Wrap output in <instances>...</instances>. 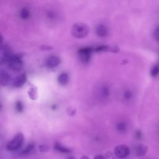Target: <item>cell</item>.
Returning <instances> with one entry per match:
<instances>
[{
	"instance_id": "6da1fadb",
	"label": "cell",
	"mask_w": 159,
	"mask_h": 159,
	"mask_svg": "<svg viewBox=\"0 0 159 159\" xmlns=\"http://www.w3.org/2000/svg\"><path fill=\"white\" fill-rule=\"evenodd\" d=\"M89 32L88 26L83 22L74 24L71 29V35L76 39H83L85 37Z\"/></svg>"
},
{
	"instance_id": "7a4b0ae2",
	"label": "cell",
	"mask_w": 159,
	"mask_h": 159,
	"mask_svg": "<svg viewBox=\"0 0 159 159\" xmlns=\"http://www.w3.org/2000/svg\"><path fill=\"white\" fill-rule=\"evenodd\" d=\"M24 137L22 133L19 132L14 137L8 142L6 146L7 150L11 152H14L20 148L24 142Z\"/></svg>"
},
{
	"instance_id": "3957f363",
	"label": "cell",
	"mask_w": 159,
	"mask_h": 159,
	"mask_svg": "<svg viewBox=\"0 0 159 159\" xmlns=\"http://www.w3.org/2000/svg\"><path fill=\"white\" fill-rule=\"evenodd\" d=\"M7 63L9 67L13 71H19L23 68V62L20 57L17 55H12Z\"/></svg>"
},
{
	"instance_id": "277c9868",
	"label": "cell",
	"mask_w": 159,
	"mask_h": 159,
	"mask_svg": "<svg viewBox=\"0 0 159 159\" xmlns=\"http://www.w3.org/2000/svg\"><path fill=\"white\" fill-rule=\"evenodd\" d=\"M92 49L89 47H84L78 50V53L80 60L84 63H88L91 57Z\"/></svg>"
},
{
	"instance_id": "5b68a950",
	"label": "cell",
	"mask_w": 159,
	"mask_h": 159,
	"mask_svg": "<svg viewBox=\"0 0 159 159\" xmlns=\"http://www.w3.org/2000/svg\"><path fill=\"white\" fill-rule=\"evenodd\" d=\"M130 152L129 148L126 145H119L114 148V154L118 158H125Z\"/></svg>"
},
{
	"instance_id": "8992f818",
	"label": "cell",
	"mask_w": 159,
	"mask_h": 159,
	"mask_svg": "<svg viewBox=\"0 0 159 159\" xmlns=\"http://www.w3.org/2000/svg\"><path fill=\"white\" fill-rule=\"evenodd\" d=\"M110 94V89L106 84L101 85L98 89V96L101 100H105L108 98Z\"/></svg>"
},
{
	"instance_id": "52a82bcc",
	"label": "cell",
	"mask_w": 159,
	"mask_h": 159,
	"mask_svg": "<svg viewBox=\"0 0 159 159\" xmlns=\"http://www.w3.org/2000/svg\"><path fill=\"white\" fill-rule=\"evenodd\" d=\"M95 33L96 34L101 38L107 37L109 33V30L107 27L104 24H98L95 27Z\"/></svg>"
},
{
	"instance_id": "ba28073f",
	"label": "cell",
	"mask_w": 159,
	"mask_h": 159,
	"mask_svg": "<svg viewBox=\"0 0 159 159\" xmlns=\"http://www.w3.org/2000/svg\"><path fill=\"white\" fill-rule=\"evenodd\" d=\"M27 80L26 75L24 73H22L16 77L13 80V86L15 88H20L24 85Z\"/></svg>"
},
{
	"instance_id": "9c48e42d",
	"label": "cell",
	"mask_w": 159,
	"mask_h": 159,
	"mask_svg": "<svg viewBox=\"0 0 159 159\" xmlns=\"http://www.w3.org/2000/svg\"><path fill=\"white\" fill-rule=\"evenodd\" d=\"M148 150L147 146L144 144H138L134 148V153L136 156L143 157L146 155Z\"/></svg>"
},
{
	"instance_id": "30bf717a",
	"label": "cell",
	"mask_w": 159,
	"mask_h": 159,
	"mask_svg": "<svg viewBox=\"0 0 159 159\" xmlns=\"http://www.w3.org/2000/svg\"><path fill=\"white\" fill-rule=\"evenodd\" d=\"M95 51L97 52H111L117 53L119 51V48L116 46H109V45H101L98 47Z\"/></svg>"
},
{
	"instance_id": "8fae6325",
	"label": "cell",
	"mask_w": 159,
	"mask_h": 159,
	"mask_svg": "<svg viewBox=\"0 0 159 159\" xmlns=\"http://www.w3.org/2000/svg\"><path fill=\"white\" fill-rule=\"evenodd\" d=\"M47 66L50 68L57 67L60 63V59L57 56H51L47 60Z\"/></svg>"
},
{
	"instance_id": "7c38bea8",
	"label": "cell",
	"mask_w": 159,
	"mask_h": 159,
	"mask_svg": "<svg viewBox=\"0 0 159 159\" xmlns=\"http://www.w3.org/2000/svg\"><path fill=\"white\" fill-rule=\"evenodd\" d=\"M10 81V76L9 73L4 70H1L0 71V84L5 86H7Z\"/></svg>"
},
{
	"instance_id": "4fadbf2b",
	"label": "cell",
	"mask_w": 159,
	"mask_h": 159,
	"mask_svg": "<svg viewBox=\"0 0 159 159\" xmlns=\"http://www.w3.org/2000/svg\"><path fill=\"white\" fill-rule=\"evenodd\" d=\"M134 97V93L132 89L127 88L125 89L122 93V98L125 101H130L133 99Z\"/></svg>"
},
{
	"instance_id": "5bb4252c",
	"label": "cell",
	"mask_w": 159,
	"mask_h": 159,
	"mask_svg": "<svg viewBox=\"0 0 159 159\" xmlns=\"http://www.w3.org/2000/svg\"><path fill=\"white\" fill-rule=\"evenodd\" d=\"M69 81V76L66 73H61L58 77V82L61 86H65Z\"/></svg>"
},
{
	"instance_id": "9a60e30c",
	"label": "cell",
	"mask_w": 159,
	"mask_h": 159,
	"mask_svg": "<svg viewBox=\"0 0 159 159\" xmlns=\"http://www.w3.org/2000/svg\"><path fill=\"white\" fill-rule=\"evenodd\" d=\"M29 97L32 100H36L38 98V89L35 86H32L28 91Z\"/></svg>"
},
{
	"instance_id": "2e32d148",
	"label": "cell",
	"mask_w": 159,
	"mask_h": 159,
	"mask_svg": "<svg viewBox=\"0 0 159 159\" xmlns=\"http://www.w3.org/2000/svg\"><path fill=\"white\" fill-rule=\"evenodd\" d=\"M54 148L55 150L61 152V153H70L71 152V150L66 147H64L63 145H62L61 143H58V142H56L54 145Z\"/></svg>"
},
{
	"instance_id": "e0dca14e",
	"label": "cell",
	"mask_w": 159,
	"mask_h": 159,
	"mask_svg": "<svg viewBox=\"0 0 159 159\" xmlns=\"http://www.w3.org/2000/svg\"><path fill=\"white\" fill-rule=\"evenodd\" d=\"M116 128H117V130L119 132L123 133V132H125L127 130V125L124 122H120L117 123V124L116 125Z\"/></svg>"
},
{
	"instance_id": "ac0fdd59",
	"label": "cell",
	"mask_w": 159,
	"mask_h": 159,
	"mask_svg": "<svg viewBox=\"0 0 159 159\" xmlns=\"http://www.w3.org/2000/svg\"><path fill=\"white\" fill-rule=\"evenodd\" d=\"M34 144L33 143H29L25 149H24L22 151V155H27L29 153H30L34 148Z\"/></svg>"
},
{
	"instance_id": "d6986e66",
	"label": "cell",
	"mask_w": 159,
	"mask_h": 159,
	"mask_svg": "<svg viewBox=\"0 0 159 159\" xmlns=\"http://www.w3.org/2000/svg\"><path fill=\"white\" fill-rule=\"evenodd\" d=\"M150 74H151V76L153 77L157 76L159 74V64L155 65L152 68L150 71Z\"/></svg>"
},
{
	"instance_id": "ffe728a7",
	"label": "cell",
	"mask_w": 159,
	"mask_h": 159,
	"mask_svg": "<svg viewBox=\"0 0 159 159\" xmlns=\"http://www.w3.org/2000/svg\"><path fill=\"white\" fill-rule=\"evenodd\" d=\"M20 17L24 19H27L29 16H30V12H29V11L26 9V8H24L22 9L21 11H20Z\"/></svg>"
},
{
	"instance_id": "44dd1931",
	"label": "cell",
	"mask_w": 159,
	"mask_h": 159,
	"mask_svg": "<svg viewBox=\"0 0 159 159\" xmlns=\"http://www.w3.org/2000/svg\"><path fill=\"white\" fill-rule=\"evenodd\" d=\"M15 109L19 112H22L23 109H24V105H23L22 102L20 101H16V102L15 104Z\"/></svg>"
},
{
	"instance_id": "7402d4cb",
	"label": "cell",
	"mask_w": 159,
	"mask_h": 159,
	"mask_svg": "<svg viewBox=\"0 0 159 159\" xmlns=\"http://www.w3.org/2000/svg\"><path fill=\"white\" fill-rule=\"evenodd\" d=\"M153 35L154 39H155L157 41L159 42V26L157 27L155 29V30H154V31H153Z\"/></svg>"
},
{
	"instance_id": "603a6c76",
	"label": "cell",
	"mask_w": 159,
	"mask_h": 159,
	"mask_svg": "<svg viewBox=\"0 0 159 159\" xmlns=\"http://www.w3.org/2000/svg\"><path fill=\"white\" fill-rule=\"evenodd\" d=\"M39 149L42 152H47L49 150L50 148L47 145H41L39 146Z\"/></svg>"
},
{
	"instance_id": "cb8c5ba5",
	"label": "cell",
	"mask_w": 159,
	"mask_h": 159,
	"mask_svg": "<svg viewBox=\"0 0 159 159\" xmlns=\"http://www.w3.org/2000/svg\"><path fill=\"white\" fill-rule=\"evenodd\" d=\"M67 112H68V114L70 116H73V115L75 114L76 111H75V109H74L68 108V109H67Z\"/></svg>"
},
{
	"instance_id": "d4e9b609",
	"label": "cell",
	"mask_w": 159,
	"mask_h": 159,
	"mask_svg": "<svg viewBox=\"0 0 159 159\" xmlns=\"http://www.w3.org/2000/svg\"><path fill=\"white\" fill-rule=\"evenodd\" d=\"M41 50H52L53 48L50 46H48V45H42L41 47H40Z\"/></svg>"
},
{
	"instance_id": "484cf974",
	"label": "cell",
	"mask_w": 159,
	"mask_h": 159,
	"mask_svg": "<svg viewBox=\"0 0 159 159\" xmlns=\"http://www.w3.org/2000/svg\"><path fill=\"white\" fill-rule=\"evenodd\" d=\"M142 132L140 130H138V131L136 132L135 137L137 139H140L142 138Z\"/></svg>"
},
{
	"instance_id": "4316f807",
	"label": "cell",
	"mask_w": 159,
	"mask_h": 159,
	"mask_svg": "<svg viewBox=\"0 0 159 159\" xmlns=\"http://www.w3.org/2000/svg\"><path fill=\"white\" fill-rule=\"evenodd\" d=\"M105 159H114L113 156L111 152H108L106 153V158Z\"/></svg>"
},
{
	"instance_id": "83f0119b",
	"label": "cell",
	"mask_w": 159,
	"mask_h": 159,
	"mask_svg": "<svg viewBox=\"0 0 159 159\" xmlns=\"http://www.w3.org/2000/svg\"><path fill=\"white\" fill-rule=\"evenodd\" d=\"M94 159H105V158L101 155H98L94 158Z\"/></svg>"
},
{
	"instance_id": "f1b7e54d",
	"label": "cell",
	"mask_w": 159,
	"mask_h": 159,
	"mask_svg": "<svg viewBox=\"0 0 159 159\" xmlns=\"http://www.w3.org/2000/svg\"><path fill=\"white\" fill-rule=\"evenodd\" d=\"M3 42V37H2V35L0 33V45L2 44Z\"/></svg>"
},
{
	"instance_id": "f546056e",
	"label": "cell",
	"mask_w": 159,
	"mask_h": 159,
	"mask_svg": "<svg viewBox=\"0 0 159 159\" xmlns=\"http://www.w3.org/2000/svg\"><path fill=\"white\" fill-rule=\"evenodd\" d=\"M80 159H89V158L86 156H83Z\"/></svg>"
},
{
	"instance_id": "4dcf8cb0",
	"label": "cell",
	"mask_w": 159,
	"mask_h": 159,
	"mask_svg": "<svg viewBox=\"0 0 159 159\" xmlns=\"http://www.w3.org/2000/svg\"><path fill=\"white\" fill-rule=\"evenodd\" d=\"M68 159H75V158H73V157H70V158H69Z\"/></svg>"
}]
</instances>
